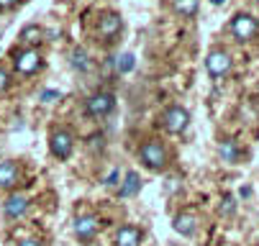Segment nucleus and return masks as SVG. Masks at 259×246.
I'll use <instances>...</instances> for the list:
<instances>
[{
    "instance_id": "nucleus-1",
    "label": "nucleus",
    "mask_w": 259,
    "mask_h": 246,
    "mask_svg": "<svg viewBox=\"0 0 259 246\" xmlns=\"http://www.w3.org/2000/svg\"><path fill=\"white\" fill-rule=\"evenodd\" d=\"M139 157H141L144 167L152 169V172H159V169H164V164H167V149H164L162 141H157V138H149V141L141 146Z\"/></svg>"
},
{
    "instance_id": "nucleus-17",
    "label": "nucleus",
    "mask_w": 259,
    "mask_h": 246,
    "mask_svg": "<svg viewBox=\"0 0 259 246\" xmlns=\"http://www.w3.org/2000/svg\"><path fill=\"white\" fill-rule=\"evenodd\" d=\"M134 67H136V59H134V54H121V57H118V62H116V69H118L121 75L131 72Z\"/></svg>"
},
{
    "instance_id": "nucleus-3",
    "label": "nucleus",
    "mask_w": 259,
    "mask_h": 246,
    "mask_svg": "<svg viewBox=\"0 0 259 246\" xmlns=\"http://www.w3.org/2000/svg\"><path fill=\"white\" fill-rule=\"evenodd\" d=\"M190 123V113L180 108V105H169V108L162 113V126L169 131V133H182Z\"/></svg>"
},
{
    "instance_id": "nucleus-19",
    "label": "nucleus",
    "mask_w": 259,
    "mask_h": 246,
    "mask_svg": "<svg viewBox=\"0 0 259 246\" xmlns=\"http://www.w3.org/2000/svg\"><path fill=\"white\" fill-rule=\"evenodd\" d=\"M72 64L80 67V69H88V57H85V52H75V54H72Z\"/></svg>"
},
{
    "instance_id": "nucleus-20",
    "label": "nucleus",
    "mask_w": 259,
    "mask_h": 246,
    "mask_svg": "<svg viewBox=\"0 0 259 246\" xmlns=\"http://www.w3.org/2000/svg\"><path fill=\"white\" fill-rule=\"evenodd\" d=\"M59 97H62L59 90H44V92H41V100H44V103H54V100H59Z\"/></svg>"
},
{
    "instance_id": "nucleus-11",
    "label": "nucleus",
    "mask_w": 259,
    "mask_h": 246,
    "mask_svg": "<svg viewBox=\"0 0 259 246\" xmlns=\"http://www.w3.org/2000/svg\"><path fill=\"white\" fill-rule=\"evenodd\" d=\"M141 243V231L136 226H123L116 233V246H139Z\"/></svg>"
},
{
    "instance_id": "nucleus-25",
    "label": "nucleus",
    "mask_w": 259,
    "mask_h": 246,
    "mask_svg": "<svg viewBox=\"0 0 259 246\" xmlns=\"http://www.w3.org/2000/svg\"><path fill=\"white\" fill-rule=\"evenodd\" d=\"M116 180H118V172H110V177L105 180V185H116Z\"/></svg>"
},
{
    "instance_id": "nucleus-6",
    "label": "nucleus",
    "mask_w": 259,
    "mask_h": 246,
    "mask_svg": "<svg viewBox=\"0 0 259 246\" xmlns=\"http://www.w3.org/2000/svg\"><path fill=\"white\" fill-rule=\"evenodd\" d=\"M41 67V54L36 52V49H23L16 54V72L18 75H33L36 69Z\"/></svg>"
},
{
    "instance_id": "nucleus-24",
    "label": "nucleus",
    "mask_w": 259,
    "mask_h": 246,
    "mask_svg": "<svg viewBox=\"0 0 259 246\" xmlns=\"http://www.w3.org/2000/svg\"><path fill=\"white\" fill-rule=\"evenodd\" d=\"M18 246H41L39 241H36V238H26V241H21Z\"/></svg>"
},
{
    "instance_id": "nucleus-2",
    "label": "nucleus",
    "mask_w": 259,
    "mask_h": 246,
    "mask_svg": "<svg viewBox=\"0 0 259 246\" xmlns=\"http://www.w3.org/2000/svg\"><path fill=\"white\" fill-rule=\"evenodd\" d=\"M113 108H116V97H113V92L100 90V92L90 95V100H88V113H90L93 118H105V116L113 113Z\"/></svg>"
},
{
    "instance_id": "nucleus-12",
    "label": "nucleus",
    "mask_w": 259,
    "mask_h": 246,
    "mask_svg": "<svg viewBox=\"0 0 259 246\" xmlns=\"http://www.w3.org/2000/svg\"><path fill=\"white\" fill-rule=\"evenodd\" d=\"M172 226H175V231L182 233V236H193V233L198 231V218H195L193 213H182V216L175 218Z\"/></svg>"
},
{
    "instance_id": "nucleus-7",
    "label": "nucleus",
    "mask_w": 259,
    "mask_h": 246,
    "mask_svg": "<svg viewBox=\"0 0 259 246\" xmlns=\"http://www.w3.org/2000/svg\"><path fill=\"white\" fill-rule=\"evenodd\" d=\"M205 67H208V72H210L213 77L229 75V69H231V57H229V52L213 49V52L208 54V59H205Z\"/></svg>"
},
{
    "instance_id": "nucleus-22",
    "label": "nucleus",
    "mask_w": 259,
    "mask_h": 246,
    "mask_svg": "<svg viewBox=\"0 0 259 246\" xmlns=\"http://www.w3.org/2000/svg\"><path fill=\"white\" fill-rule=\"evenodd\" d=\"M8 82H11V80H8V72H6V69H0V92L8 87Z\"/></svg>"
},
{
    "instance_id": "nucleus-5",
    "label": "nucleus",
    "mask_w": 259,
    "mask_h": 246,
    "mask_svg": "<svg viewBox=\"0 0 259 246\" xmlns=\"http://www.w3.org/2000/svg\"><path fill=\"white\" fill-rule=\"evenodd\" d=\"M49 146H52V154H54L57 159H69L72 149H75V138H72V133H69L67 128H59V131L52 133Z\"/></svg>"
},
{
    "instance_id": "nucleus-9",
    "label": "nucleus",
    "mask_w": 259,
    "mask_h": 246,
    "mask_svg": "<svg viewBox=\"0 0 259 246\" xmlns=\"http://www.w3.org/2000/svg\"><path fill=\"white\" fill-rule=\"evenodd\" d=\"M98 233V218L95 216H80L75 221V236L80 241H93Z\"/></svg>"
},
{
    "instance_id": "nucleus-14",
    "label": "nucleus",
    "mask_w": 259,
    "mask_h": 246,
    "mask_svg": "<svg viewBox=\"0 0 259 246\" xmlns=\"http://www.w3.org/2000/svg\"><path fill=\"white\" fill-rule=\"evenodd\" d=\"M21 44H26L28 49H33V44H39L41 39H44V28L41 26H36V23H31V26H26L23 31H21Z\"/></svg>"
},
{
    "instance_id": "nucleus-8",
    "label": "nucleus",
    "mask_w": 259,
    "mask_h": 246,
    "mask_svg": "<svg viewBox=\"0 0 259 246\" xmlns=\"http://www.w3.org/2000/svg\"><path fill=\"white\" fill-rule=\"evenodd\" d=\"M121 28H123V21H121V16L118 13H105V16H100V23H98V33L105 39V41H113L118 33H121Z\"/></svg>"
},
{
    "instance_id": "nucleus-23",
    "label": "nucleus",
    "mask_w": 259,
    "mask_h": 246,
    "mask_svg": "<svg viewBox=\"0 0 259 246\" xmlns=\"http://www.w3.org/2000/svg\"><path fill=\"white\" fill-rule=\"evenodd\" d=\"M18 3V0H0V11H8V8H13Z\"/></svg>"
},
{
    "instance_id": "nucleus-4",
    "label": "nucleus",
    "mask_w": 259,
    "mask_h": 246,
    "mask_svg": "<svg viewBox=\"0 0 259 246\" xmlns=\"http://www.w3.org/2000/svg\"><path fill=\"white\" fill-rule=\"evenodd\" d=\"M231 33H234L239 41H251L256 33H259V23H256V18H251L249 13H239V16L231 21Z\"/></svg>"
},
{
    "instance_id": "nucleus-26",
    "label": "nucleus",
    "mask_w": 259,
    "mask_h": 246,
    "mask_svg": "<svg viewBox=\"0 0 259 246\" xmlns=\"http://www.w3.org/2000/svg\"><path fill=\"white\" fill-rule=\"evenodd\" d=\"M210 3H213V6H224V3H226V0H210Z\"/></svg>"
},
{
    "instance_id": "nucleus-21",
    "label": "nucleus",
    "mask_w": 259,
    "mask_h": 246,
    "mask_svg": "<svg viewBox=\"0 0 259 246\" xmlns=\"http://www.w3.org/2000/svg\"><path fill=\"white\" fill-rule=\"evenodd\" d=\"M221 213H224V216H231V213H234V198H231V195H226L224 205H221Z\"/></svg>"
},
{
    "instance_id": "nucleus-18",
    "label": "nucleus",
    "mask_w": 259,
    "mask_h": 246,
    "mask_svg": "<svg viewBox=\"0 0 259 246\" xmlns=\"http://www.w3.org/2000/svg\"><path fill=\"white\" fill-rule=\"evenodd\" d=\"M218 152H221V157H224V162H236V157H239V152H236V144H234V141H224Z\"/></svg>"
},
{
    "instance_id": "nucleus-15",
    "label": "nucleus",
    "mask_w": 259,
    "mask_h": 246,
    "mask_svg": "<svg viewBox=\"0 0 259 246\" xmlns=\"http://www.w3.org/2000/svg\"><path fill=\"white\" fill-rule=\"evenodd\" d=\"M198 6H200V0H172L175 13H180L182 18H193L198 13Z\"/></svg>"
},
{
    "instance_id": "nucleus-10",
    "label": "nucleus",
    "mask_w": 259,
    "mask_h": 246,
    "mask_svg": "<svg viewBox=\"0 0 259 246\" xmlns=\"http://www.w3.org/2000/svg\"><path fill=\"white\" fill-rule=\"evenodd\" d=\"M26 210H28V200L23 195H11L6 200V216L8 218H21V216H26Z\"/></svg>"
},
{
    "instance_id": "nucleus-16",
    "label": "nucleus",
    "mask_w": 259,
    "mask_h": 246,
    "mask_svg": "<svg viewBox=\"0 0 259 246\" xmlns=\"http://www.w3.org/2000/svg\"><path fill=\"white\" fill-rule=\"evenodd\" d=\"M139 187H141L139 174H136V172H128V174H126V182H123L121 190H118V195H121V198H134V195L139 192Z\"/></svg>"
},
{
    "instance_id": "nucleus-13",
    "label": "nucleus",
    "mask_w": 259,
    "mask_h": 246,
    "mask_svg": "<svg viewBox=\"0 0 259 246\" xmlns=\"http://www.w3.org/2000/svg\"><path fill=\"white\" fill-rule=\"evenodd\" d=\"M18 164L16 162H3L0 164V187H13L18 182Z\"/></svg>"
}]
</instances>
